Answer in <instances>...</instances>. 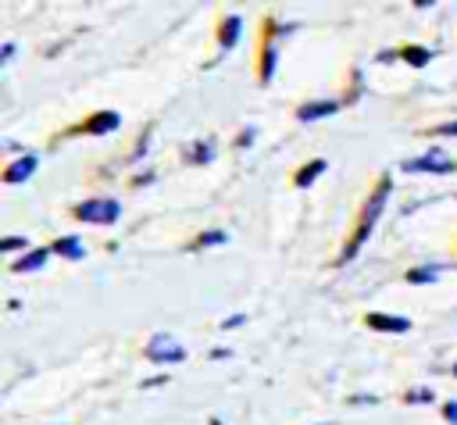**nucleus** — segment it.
Wrapping results in <instances>:
<instances>
[{
	"label": "nucleus",
	"mask_w": 457,
	"mask_h": 425,
	"mask_svg": "<svg viewBox=\"0 0 457 425\" xmlns=\"http://www.w3.org/2000/svg\"><path fill=\"white\" fill-rule=\"evenodd\" d=\"M386 193H389V182H382L378 189H375V196H371V204L364 207V218H361V229H357V236H353V243L346 246V254H343V261H350L357 250H361V243L368 239V232L375 229V221H378V214H382V207H386Z\"/></svg>",
	"instance_id": "obj_1"
},
{
	"label": "nucleus",
	"mask_w": 457,
	"mask_h": 425,
	"mask_svg": "<svg viewBox=\"0 0 457 425\" xmlns=\"http://www.w3.org/2000/svg\"><path fill=\"white\" fill-rule=\"evenodd\" d=\"M121 214V207L114 200H86L79 204V218L82 221H114Z\"/></svg>",
	"instance_id": "obj_2"
},
{
	"label": "nucleus",
	"mask_w": 457,
	"mask_h": 425,
	"mask_svg": "<svg viewBox=\"0 0 457 425\" xmlns=\"http://www.w3.org/2000/svg\"><path fill=\"white\" fill-rule=\"evenodd\" d=\"M146 357H150V361H182L186 350H182L171 336H154V339L146 343Z\"/></svg>",
	"instance_id": "obj_3"
},
{
	"label": "nucleus",
	"mask_w": 457,
	"mask_h": 425,
	"mask_svg": "<svg viewBox=\"0 0 457 425\" xmlns=\"http://www.w3.org/2000/svg\"><path fill=\"white\" fill-rule=\"evenodd\" d=\"M407 171H436V175H443V171H453V164L439 154V150H432V154H425V157H414V161H407L403 164Z\"/></svg>",
	"instance_id": "obj_4"
},
{
	"label": "nucleus",
	"mask_w": 457,
	"mask_h": 425,
	"mask_svg": "<svg viewBox=\"0 0 457 425\" xmlns=\"http://www.w3.org/2000/svg\"><path fill=\"white\" fill-rule=\"evenodd\" d=\"M111 129H118V114H114V111H104V114H96V118L86 121V132H93V136L111 132Z\"/></svg>",
	"instance_id": "obj_5"
},
{
	"label": "nucleus",
	"mask_w": 457,
	"mask_h": 425,
	"mask_svg": "<svg viewBox=\"0 0 457 425\" xmlns=\"http://www.w3.org/2000/svg\"><path fill=\"white\" fill-rule=\"evenodd\" d=\"M368 325H371V329H382V332H407V318H386V314H368Z\"/></svg>",
	"instance_id": "obj_6"
},
{
	"label": "nucleus",
	"mask_w": 457,
	"mask_h": 425,
	"mask_svg": "<svg viewBox=\"0 0 457 425\" xmlns=\"http://www.w3.org/2000/svg\"><path fill=\"white\" fill-rule=\"evenodd\" d=\"M32 168H36V157L29 154V157L14 161V164L7 168V175H4V179H7V182H21V179H29V175H32Z\"/></svg>",
	"instance_id": "obj_7"
},
{
	"label": "nucleus",
	"mask_w": 457,
	"mask_h": 425,
	"mask_svg": "<svg viewBox=\"0 0 457 425\" xmlns=\"http://www.w3.org/2000/svg\"><path fill=\"white\" fill-rule=\"evenodd\" d=\"M332 111H336V104H332V100H321V104H303V107H300V121L325 118V114H332Z\"/></svg>",
	"instance_id": "obj_8"
},
{
	"label": "nucleus",
	"mask_w": 457,
	"mask_h": 425,
	"mask_svg": "<svg viewBox=\"0 0 457 425\" xmlns=\"http://www.w3.org/2000/svg\"><path fill=\"white\" fill-rule=\"evenodd\" d=\"M46 254L50 250H32L29 257H21V261H14V271H36L43 261H46Z\"/></svg>",
	"instance_id": "obj_9"
},
{
	"label": "nucleus",
	"mask_w": 457,
	"mask_h": 425,
	"mask_svg": "<svg viewBox=\"0 0 457 425\" xmlns=\"http://www.w3.org/2000/svg\"><path fill=\"white\" fill-rule=\"evenodd\" d=\"M54 250H57V254H64V257H82V243H79L75 236L57 239V243H54Z\"/></svg>",
	"instance_id": "obj_10"
},
{
	"label": "nucleus",
	"mask_w": 457,
	"mask_h": 425,
	"mask_svg": "<svg viewBox=\"0 0 457 425\" xmlns=\"http://www.w3.org/2000/svg\"><path fill=\"white\" fill-rule=\"evenodd\" d=\"M321 168H325V161H311V164L296 175V186H311V179H318V175H321Z\"/></svg>",
	"instance_id": "obj_11"
},
{
	"label": "nucleus",
	"mask_w": 457,
	"mask_h": 425,
	"mask_svg": "<svg viewBox=\"0 0 457 425\" xmlns=\"http://www.w3.org/2000/svg\"><path fill=\"white\" fill-rule=\"evenodd\" d=\"M236 39H239V18H228V21H225V29H221V43H225V46H232Z\"/></svg>",
	"instance_id": "obj_12"
},
{
	"label": "nucleus",
	"mask_w": 457,
	"mask_h": 425,
	"mask_svg": "<svg viewBox=\"0 0 457 425\" xmlns=\"http://www.w3.org/2000/svg\"><path fill=\"white\" fill-rule=\"evenodd\" d=\"M436 279V268H411L407 271V282H432Z\"/></svg>",
	"instance_id": "obj_13"
},
{
	"label": "nucleus",
	"mask_w": 457,
	"mask_h": 425,
	"mask_svg": "<svg viewBox=\"0 0 457 425\" xmlns=\"http://www.w3.org/2000/svg\"><path fill=\"white\" fill-rule=\"evenodd\" d=\"M403 57H407L411 64H425V61H428V54H425L421 46H407V50H403Z\"/></svg>",
	"instance_id": "obj_14"
},
{
	"label": "nucleus",
	"mask_w": 457,
	"mask_h": 425,
	"mask_svg": "<svg viewBox=\"0 0 457 425\" xmlns=\"http://www.w3.org/2000/svg\"><path fill=\"white\" fill-rule=\"evenodd\" d=\"M407 400H411V404H428V400H432V393H428V389H414Z\"/></svg>",
	"instance_id": "obj_15"
},
{
	"label": "nucleus",
	"mask_w": 457,
	"mask_h": 425,
	"mask_svg": "<svg viewBox=\"0 0 457 425\" xmlns=\"http://www.w3.org/2000/svg\"><path fill=\"white\" fill-rule=\"evenodd\" d=\"M271 68H275V46L264 54V79H271Z\"/></svg>",
	"instance_id": "obj_16"
},
{
	"label": "nucleus",
	"mask_w": 457,
	"mask_h": 425,
	"mask_svg": "<svg viewBox=\"0 0 457 425\" xmlns=\"http://www.w3.org/2000/svg\"><path fill=\"white\" fill-rule=\"evenodd\" d=\"M18 246H25V239H18V236H7V239L0 243V250H18Z\"/></svg>",
	"instance_id": "obj_17"
},
{
	"label": "nucleus",
	"mask_w": 457,
	"mask_h": 425,
	"mask_svg": "<svg viewBox=\"0 0 457 425\" xmlns=\"http://www.w3.org/2000/svg\"><path fill=\"white\" fill-rule=\"evenodd\" d=\"M193 157H196V161H211V146H196Z\"/></svg>",
	"instance_id": "obj_18"
},
{
	"label": "nucleus",
	"mask_w": 457,
	"mask_h": 425,
	"mask_svg": "<svg viewBox=\"0 0 457 425\" xmlns=\"http://www.w3.org/2000/svg\"><path fill=\"white\" fill-rule=\"evenodd\" d=\"M439 132H443V136H457V121H450V125H443Z\"/></svg>",
	"instance_id": "obj_19"
},
{
	"label": "nucleus",
	"mask_w": 457,
	"mask_h": 425,
	"mask_svg": "<svg viewBox=\"0 0 457 425\" xmlns=\"http://www.w3.org/2000/svg\"><path fill=\"white\" fill-rule=\"evenodd\" d=\"M446 418H450V421H457V404H446Z\"/></svg>",
	"instance_id": "obj_20"
},
{
	"label": "nucleus",
	"mask_w": 457,
	"mask_h": 425,
	"mask_svg": "<svg viewBox=\"0 0 457 425\" xmlns=\"http://www.w3.org/2000/svg\"><path fill=\"white\" fill-rule=\"evenodd\" d=\"M453 375H457V368H453Z\"/></svg>",
	"instance_id": "obj_21"
}]
</instances>
